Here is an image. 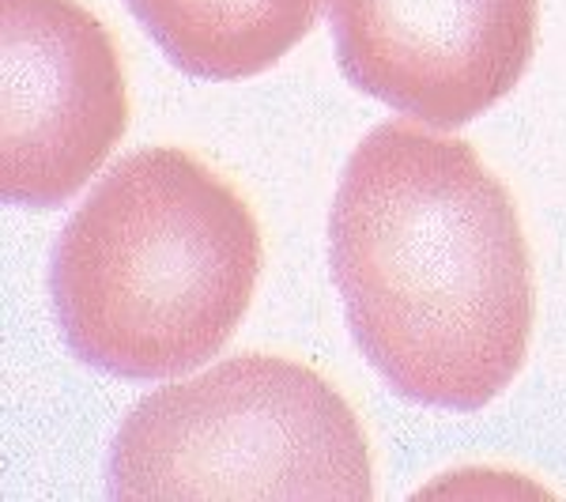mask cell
I'll use <instances>...</instances> for the list:
<instances>
[{
	"label": "cell",
	"mask_w": 566,
	"mask_h": 502,
	"mask_svg": "<svg viewBox=\"0 0 566 502\" xmlns=\"http://www.w3.org/2000/svg\"><path fill=\"white\" fill-rule=\"evenodd\" d=\"M328 269L352 336L400 397L480 412L517 378L536 317L510 189L464 140L386 122L328 212Z\"/></svg>",
	"instance_id": "1"
},
{
	"label": "cell",
	"mask_w": 566,
	"mask_h": 502,
	"mask_svg": "<svg viewBox=\"0 0 566 502\" xmlns=\"http://www.w3.org/2000/svg\"><path fill=\"white\" fill-rule=\"evenodd\" d=\"M136 23L186 76L245 80L314 27V0H129Z\"/></svg>",
	"instance_id": "6"
},
{
	"label": "cell",
	"mask_w": 566,
	"mask_h": 502,
	"mask_svg": "<svg viewBox=\"0 0 566 502\" xmlns=\"http://www.w3.org/2000/svg\"><path fill=\"white\" fill-rule=\"evenodd\" d=\"M129 125L114 34L76 0H0V194L57 208Z\"/></svg>",
	"instance_id": "4"
},
{
	"label": "cell",
	"mask_w": 566,
	"mask_h": 502,
	"mask_svg": "<svg viewBox=\"0 0 566 502\" xmlns=\"http://www.w3.org/2000/svg\"><path fill=\"white\" fill-rule=\"evenodd\" d=\"M109 495L370 499V446L317 370L239 355L125 416L109 450Z\"/></svg>",
	"instance_id": "3"
},
{
	"label": "cell",
	"mask_w": 566,
	"mask_h": 502,
	"mask_svg": "<svg viewBox=\"0 0 566 502\" xmlns=\"http://www.w3.org/2000/svg\"><path fill=\"white\" fill-rule=\"evenodd\" d=\"M340 72L438 129L480 117L522 80L536 0H322Z\"/></svg>",
	"instance_id": "5"
},
{
	"label": "cell",
	"mask_w": 566,
	"mask_h": 502,
	"mask_svg": "<svg viewBox=\"0 0 566 502\" xmlns=\"http://www.w3.org/2000/svg\"><path fill=\"white\" fill-rule=\"evenodd\" d=\"M261 258L258 219L231 181L181 148L133 151L53 245V314L87 367L175 378L234 336Z\"/></svg>",
	"instance_id": "2"
}]
</instances>
